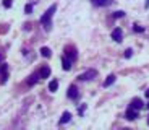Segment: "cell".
<instances>
[{"label": "cell", "instance_id": "cell-16", "mask_svg": "<svg viewBox=\"0 0 149 130\" xmlns=\"http://www.w3.org/2000/svg\"><path fill=\"white\" fill-rule=\"evenodd\" d=\"M41 56L42 57H50V56H52V51H50L49 47H42L41 49Z\"/></svg>", "mask_w": 149, "mask_h": 130}, {"label": "cell", "instance_id": "cell-22", "mask_svg": "<svg viewBox=\"0 0 149 130\" xmlns=\"http://www.w3.org/2000/svg\"><path fill=\"white\" fill-rule=\"evenodd\" d=\"M146 98H149V89H148V91H146Z\"/></svg>", "mask_w": 149, "mask_h": 130}, {"label": "cell", "instance_id": "cell-9", "mask_svg": "<svg viewBox=\"0 0 149 130\" xmlns=\"http://www.w3.org/2000/svg\"><path fill=\"white\" fill-rule=\"evenodd\" d=\"M143 106H144V104H143V101L139 99V98H134V99L131 101V104H130V108H133V109H138V111L143 108Z\"/></svg>", "mask_w": 149, "mask_h": 130}, {"label": "cell", "instance_id": "cell-14", "mask_svg": "<svg viewBox=\"0 0 149 130\" xmlns=\"http://www.w3.org/2000/svg\"><path fill=\"white\" fill-rule=\"evenodd\" d=\"M113 82H115V75H109V77L105 78V82H104V86L107 88V86H110Z\"/></svg>", "mask_w": 149, "mask_h": 130}, {"label": "cell", "instance_id": "cell-21", "mask_svg": "<svg viewBox=\"0 0 149 130\" xmlns=\"http://www.w3.org/2000/svg\"><path fill=\"white\" fill-rule=\"evenodd\" d=\"M133 30H134V31H138V33H143V31H144V28H141V26H138V25H134Z\"/></svg>", "mask_w": 149, "mask_h": 130}, {"label": "cell", "instance_id": "cell-12", "mask_svg": "<svg viewBox=\"0 0 149 130\" xmlns=\"http://www.w3.org/2000/svg\"><path fill=\"white\" fill-rule=\"evenodd\" d=\"M39 78H41V75H39V73L29 75V78H28V85H34V83H37V82H39Z\"/></svg>", "mask_w": 149, "mask_h": 130}, {"label": "cell", "instance_id": "cell-4", "mask_svg": "<svg viewBox=\"0 0 149 130\" xmlns=\"http://www.w3.org/2000/svg\"><path fill=\"white\" fill-rule=\"evenodd\" d=\"M122 37H123V33H122L120 28H115V30L112 31V39H113L115 42H120L122 41Z\"/></svg>", "mask_w": 149, "mask_h": 130}, {"label": "cell", "instance_id": "cell-19", "mask_svg": "<svg viewBox=\"0 0 149 130\" xmlns=\"http://www.w3.org/2000/svg\"><path fill=\"white\" fill-rule=\"evenodd\" d=\"M24 11H26V13H31V11H33V4H28L26 8H24Z\"/></svg>", "mask_w": 149, "mask_h": 130}, {"label": "cell", "instance_id": "cell-5", "mask_svg": "<svg viewBox=\"0 0 149 130\" xmlns=\"http://www.w3.org/2000/svg\"><path fill=\"white\" fill-rule=\"evenodd\" d=\"M125 117H127L128 120H134L136 117H138V109H133V108H130L127 111V114H125Z\"/></svg>", "mask_w": 149, "mask_h": 130}, {"label": "cell", "instance_id": "cell-2", "mask_svg": "<svg viewBox=\"0 0 149 130\" xmlns=\"http://www.w3.org/2000/svg\"><path fill=\"white\" fill-rule=\"evenodd\" d=\"M96 77H97L96 70H86L84 73H81L78 78L81 80V82H89V80H93V78H96Z\"/></svg>", "mask_w": 149, "mask_h": 130}, {"label": "cell", "instance_id": "cell-23", "mask_svg": "<svg viewBox=\"0 0 149 130\" xmlns=\"http://www.w3.org/2000/svg\"><path fill=\"white\" fill-rule=\"evenodd\" d=\"M146 8H149V0H148V2H146Z\"/></svg>", "mask_w": 149, "mask_h": 130}, {"label": "cell", "instance_id": "cell-18", "mask_svg": "<svg viewBox=\"0 0 149 130\" xmlns=\"http://www.w3.org/2000/svg\"><path fill=\"white\" fill-rule=\"evenodd\" d=\"M11 5H13V2H11V0H3V7L5 8H10Z\"/></svg>", "mask_w": 149, "mask_h": 130}, {"label": "cell", "instance_id": "cell-1", "mask_svg": "<svg viewBox=\"0 0 149 130\" xmlns=\"http://www.w3.org/2000/svg\"><path fill=\"white\" fill-rule=\"evenodd\" d=\"M57 11V5H50V7L47 8V11H45L44 15L41 16V25L44 26L45 31H50L52 30V18H54V13Z\"/></svg>", "mask_w": 149, "mask_h": 130}, {"label": "cell", "instance_id": "cell-6", "mask_svg": "<svg viewBox=\"0 0 149 130\" xmlns=\"http://www.w3.org/2000/svg\"><path fill=\"white\" fill-rule=\"evenodd\" d=\"M0 73H2V83H5L7 82V78H8V65L7 63H2L0 65Z\"/></svg>", "mask_w": 149, "mask_h": 130}, {"label": "cell", "instance_id": "cell-10", "mask_svg": "<svg viewBox=\"0 0 149 130\" xmlns=\"http://www.w3.org/2000/svg\"><path fill=\"white\" fill-rule=\"evenodd\" d=\"M93 2V5H96V7H107V5H110L113 0H91Z\"/></svg>", "mask_w": 149, "mask_h": 130}, {"label": "cell", "instance_id": "cell-15", "mask_svg": "<svg viewBox=\"0 0 149 130\" xmlns=\"http://www.w3.org/2000/svg\"><path fill=\"white\" fill-rule=\"evenodd\" d=\"M57 88H58V82H57V80H52V82L49 83V91H57Z\"/></svg>", "mask_w": 149, "mask_h": 130}, {"label": "cell", "instance_id": "cell-24", "mask_svg": "<svg viewBox=\"0 0 149 130\" xmlns=\"http://www.w3.org/2000/svg\"><path fill=\"white\" fill-rule=\"evenodd\" d=\"M0 62H2V56H0Z\"/></svg>", "mask_w": 149, "mask_h": 130}, {"label": "cell", "instance_id": "cell-11", "mask_svg": "<svg viewBox=\"0 0 149 130\" xmlns=\"http://www.w3.org/2000/svg\"><path fill=\"white\" fill-rule=\"evenodd\" d=\"M70 120H71V114L68 111H65L63 114H62V117H60V125H63V124L70 122Z\"/></svg>", "mask_w": 149, "mask_h": 130}, {"label": "cell", "instance_id": "cell-8", "mask_svg": "<svg viewBox=\"0 0 149 130\" xmlns=\"http://www.w3.org/2000/svg\"><path fill=\"white\" fill-rule=\"evenodd\" d=\"M71 63H73V60L68 59L67 56L62 57V65H63V70H70V68H71Z\"/></svg>", "mask_w": 149, "mask_h": 130}, {"label": "cell", "instance_id": "cell-3", "mask_svg": "<svg viewBox=\"0 0 149 130\" xmlns=\"http://www.w3.org/2000/svg\"><path fill=\"white\" fill-rule=\"evenodd\" d=\"M67 96L70 98V99H78V88L74 85H71L70 88H68V91H67Z\"/></svg>", "mask_w": 149, "mask_h": 130}, {"label": "cell", "instance_id": "cell-20", "mask_svg": "<svg viewBox=\"0 0 149 130\" xmlns=\"http://www.w3.org/2000/svg\"><path fill=\"white\" fill-rule=\"evenodd\" d=\"M131 54H133V51H131V49H127V51H125V57H127V59H130Z\"/></svg>", "mask_w": 149, "mask_h": 130}, {"label": "cell", "instance_id": "cell-7", "mask_svg": "<svg viewBox=\"0 0 149 130\" xmlns=\"http://www.w3.org/2000/svg\"><path fill=\"white\" fill-rule=\"evenodd\" d=\"M65 56H67L68 59L74 60V59H76V49H74V47H67V49H65Z\"/></svg>", "mask_w": 149, "mask_h": 130}, {"label": "cell", "instance_id": "cell-25", "mask_svg": "<svg viewBox=\"0 0 149 130\" xmlns=\"http://www.w3.org/2000/svg\"><path fill=\"white\" fill-rule=\"evenodd\" d=\"M148 108H149V104H148Z\"/></svg>", "mask_w": 149, "mask_h": 130}, {"label": "cell", "instance_id": "cell-13", "mask_svg": "<svg viewBox=\"0 0 149 130\" xmlns=\"http://www.w3.org/2000/svg\"><path fill=\"white\" fill-rule=\"evenodd\" d=\"M39 75H41V78H47L49 75H50V68H49L47 65H44V67L41 68V72H39Z\"/></svg>", "mask_w": 149, "mask_h": 130}, {"label": "cell", "instance_id": "cell-17", "mask_svg": "<svg viewBox=\"0 0 149 130\" xmlns=\"http://www.w3.org/2000/svg\"><path fill=\"white\" fill-rule=\"evenodd\" d=\"M125 16V11H115L113 13V18H123Z\"/></svg>", "mask_w": 149, "mask_h": 130}]
</instances>
